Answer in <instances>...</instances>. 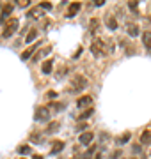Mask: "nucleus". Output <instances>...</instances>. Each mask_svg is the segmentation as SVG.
Segmentation results:
<instances>
[{"label":"nucleus","mask_w":151,"mask_h":159,"mask_svg":"<svg viewBox=\"0 0 151 159\" xmlns=\"http://www.w3.org/2000/svg\"><path fill=\"white\" fill-rule=\"evenodd\" d=\"M87 78L84 76V74H75L73 76V80H71V89L70 92L71 94H78V92H82L85 87H87Z\"/></svg>","instance_id":"obj_1"},{"label":"nucleus","mask_w":151,"mask_h":159,"mask_svg":"<svg viewBox=\"0 0 151 159\" xmlns=\"http://www.w3.org/2000/svg\"><path fill=\"white\" fill-rule=\"evenodd\" d=\"M16 30H18V20H16V18H11V20H7L6 27H4L2 37H4V39H9V37H11Z\"/></svg>","instance_id":"obj_2"},{"label":"nucleus","mask_w":151,"mask_h":159,"mask_svg":"<svg viewBox=\"0 0 151 159\" xmlns=\"http://www.w3.org/2000/svg\"><path fill=\"white\" fill-rule=\"evenodd\" d=\"M34 120H37V122H48L50 120V108H46V106L37 108L36 110V115H34Z\"/></svg>","instance_id":"obj_3"},{"label":"nucleus","mask_w":151,"mask_h":159,"mask_svg":"<svg viewBox=\"0 0 151 159\" xmlns=\"http://www.w3.org/2000/svg\"><path fill=\"white\" fill-rule=\"evenodd\" d=\"M91 51H93V55L94 57H100V55H103L105 53V44H103V41H94L93 44H91Z\"/></svg>","instance_id":"obj_4"},{"label":"nucleus","mask_w":151,"mask_h":159,"mask_svg":"<svg viewBox=\"0 0 151 159\" xmlns=\"http://www.w3.org/2000/svg\"><path fill=\"white\" fill-rule=\"evenodd\" d=\"M12 4H6L4 6V9H2V14H0V23H6L7 20H9V16L12 14Z\"/></svg>","instance_id":"obj_5"},{"label":"nucleus","mask_w":151,"mask_h":159,"mask_svg":"<svg viewBox=\"0 0 151 159\" xmlns=\"http://www.w3.org/2000/svg\"><path fill=\"white\" fill-rule=\"evenodd\" d=\"M91 102H93V97H91V96H84V97H78L76 106L84 110V108H87V106H91Z\"/></svg>","instance_id":"obj_6"},{"label":"nucleus","mask_w":151,"mask_h":159,"mask_svg":"<svg viewBox=\"0 0 151 159\" xmlns=\"http://www.w3.org/2000/svg\"><path fill=\"white\" fill-rule=\"evenodd\" d=\"M142 43H144L148 53H151V32L149 30H146L144 34H142Z\"/></svg>","instance_id":"obj_7"},{"label":"nucleus","mask_w":151,"mask_h":159,"mask_svg":"<svg viewBox=\"0 0 151 159\" xmlns=\"http://www.w3.org/2000/svg\"><path fill=\"white\" fill-rule=\"evenodd\" d=\"M80 2H73L70 6V9H68V18H73V16H76V12L80 11Z\"/></svg>","instance_id":"obj_8"},{"label":"nucleus","mask_w":151,"mask_h":159,"mask_svg":"<svg viewBox=\"0 0 151 159\" xmlns=\"http://www.w3.org/2000/svg\"><path fill=\"white\" fill-rule=\"evenodd\" d=\"M140 143H142V145H151V131L149 129L142 131V134H140Z\"/></svg>","instance_id":"obj_9"},{"label":"nucleus","mask_w":151,"mask_h":159,"mask_svg":"<svg viewBox=\"0 0 151 159\" xmlns=\"http://www.w3.org/2000/svg\"><path fill=\"white\" fill-rule=\"evenodd\" d=\"M93 140H94L93 133H82V134H80V143H82V145H89Z\"/></svg>","instance_id":"obj_10"},{"label":"nucleus","mask_w":151,"mask_h":159,"mask_svg":"<svg viewBox=\"0 0 151 159\" xmlns=\"http://www.w3.org/2000/svg\"><path fill=\"white\" fill-rule=\"evenodd\" d=\"M105 23H107V27L110 30H116L117 29V21H116V18L112 16V14H107V18H105Z\"/></svg>","instance_id":"obj_11"},{"label":"nucleus","mask_w":151,"mask_h":159,"mask_svg":"<svg viewBox=\"0 0 151 159\" xmlns=\"http://www.w3.org/2000/svg\"><path fill=\"white\" fill-rule=\"evenodd\" d=\"M52 67H53V60H52V58L45 60V62H43V66H41V69H43V74H50V73H52Z\"/></svg>","instance_id":"obj_12"},{"label":"nucleus","mask_w":151,"mask_h":159,"mask_svg":"<svg viewBox=\"0 0 151 159\" xmlns=\"http://www.w3.org/2000/svg\"><path fill=\"white\" fill-rule=\"evenodd\" d=\"M126 30H128V35H132V37H137V35H139V27L134 25V23H130L126 27Z\"/></svg>","instance_id":"obj_13"},{"label":"nucleus","mask_w":151,"mask_h":159,"mask_svg":"<svg viewBox=\"0 0 151 159\" xmlns=\"http://www.w3.org/2000/svg\"><path fill=\"white\" fill-rule=\"evenodd\" d=\"M64 150V142H55L52 147V154H59Z\"/></svg>","instance_id":"obj_14"},{"label":"nucleus","mask_w":151,"mask_h":159,"mask_svg":"<svg viewBox=\"0 0 151 159\" xmlns=\"http://www.w3.org/2000/svg\"><path fill=\"white\" fill-rule=\"evenodd\" d=\"M36 37H37V30H36V29H30V32L27 34V37H25V43L29 44V43H32Z\"/></svg>","instance_id":"obj_15"},{"label":"nucleus","mask_w":151,"mask_h":159,"mask_svg":"<svg viewBox=\"0 0 151 159\" xmlns=\"http://www.w3.org/2000/svg\"><path fill=\"white\" fill-rule=\"evenodd\" d=\"M98 27H100V21L96 20V18H93V20L89 21V30H91V34H94V32L98 30Z\"/></svg>","instance_id":"obj_16"},{"label":"nucleus","mask_w":151,"mask_h":159,"mask_svg":"<svg viewBox=\"0 0 151 159\" xmlns=\"http://www.w3.org/2000/svg\"><path fill=\"white\" fill-rule=\"evenodd\" d=\"M36 48H37V44H32V46L29 48V50H25L23 53H22V60H27V58H29L30 55H32V51H34Z\"/></svg>","instance_id":"obj_17"},{"label":"nucleus","mask_w":151,"mask_h":159,"mask_svg":"<svg viewBox=\"0 0 151 159\" xmlns=\"http://www.w3.org/2000/svg\"><path fill=\"white\" fill-rule=\"evenodd\" d=\"M93 113H94V110H93V108H87V110H84V113H82V115H78V119H80V120L89 119V117H91Z\"/></svg>","instance_id":"obj_18"},{"label":"nucleus","mask_w":151,"mask_h":159,"mask_svg":"<svg viewBox=\"0 0 151 159\" xmlns=\"http://www.w3.org/2000/svg\"><path fill=\"white\" fill-rule=\"evenodd\" d=\"M128 7H130V11L132 12H139V7H137V0H132V2H128Z\"/></svg>","instance_id":"obj_19"},{"label":"nucleus","mask_w":151,"mask_h":159,"mask_svg":"<svg viewBox=\"0 0 151 159\" xmlns=\"http://www.w3.org/2000/svg\"><path fill=\"white\" fill-rule=\"evenodd\" d=\"M59 129V122H52V124L48 125V129H46V133L48 134H52V133H55V131Z\"/></svg>","instance_id":"obj_20"},{"label":"nucleus","mask_w":151,"mask_h":159,"mask_svg":"<svg viewBox=\"0 0 151 159\" xmlns=\"http://www.w3.org/2000/svg\"><path fill=\"white\" fill-rule=\"evenodd\" d=\"M94 150H96V147H91V148L87 150V152H85L84 156H82L80 159H93V154H94Z\"/></svg>","instance_id":"obj_21"},{"label":"nucleus","mask_w":151,"mask_h":159,"mask_svg":"<svg viewBox=\"0 0 151 159\" xmlns=\"http://www.w3.org/2000/svg\"><path fill=\"white\" fill-rule=\"evenodd\" d=\"M50 50H52V48H50V46H48V48H45V50L41 51V53H36V57H34V60H36V62H37V60H39L41 57H43V55H46V53H50Z\"/></svg>","instance_id":"obj_22"},{"label":"nucleus","mask_w":151,"mask_h":159,"mask_svg":"<svg viewBox=\"0 0 151 159\" xmlns=\"http://www.w3.org/2000/svg\"><path fill=\"white\" fill-rule=\"evenodd\" d=\"M128 140H130V133H124V134H123V136L119 138V140H117V143H119V145H124V143H126Z\"/></svg>","instance_id":"obj_23"},{"label":"nucleus","mask_w":151,"mask_h":159,"mask_svg":"<svg viewBox=\"0 0 151 159\" xmlns=\"http://www.w3.org/2000/svg\"><path fill=\"white\" fill-rule=\"evenodd\" d=\"M18 152L20 154H30V147L29 145H22V147H18Z\"/></svg>","instance_id":"obj_24"},{"label":"nucleus","mask_w":151,"mask_h":159,"mask_svg":"<svg viewBox=\"0 0 151 159\" xmlns=\"http://www.w3.org/2000/svg\"><path fill=\"white\" fill-rule=\"evenodd\" d=\"M41 9V7H39ZM39 9H32V11H29V18H37V14H39Z\"/></svg>","instance_id":"obj_25"},{"label":"nucleus","mask_w":151,"mask_h":159,"mask_svg":"<svg viewBox=\"0 0 151 159\" xmlns=\"http://www.w3.org/2000/svg\"><path fill=\"white\" fill-rule=\"evenodd\" d=\"M41 7H43V9H46V11H50V9H52V4H50V2H43Z\"/></svg>","instance_id":"obj_26"},{"label":"nucleus","mask_w":151,"mask_h":159,"mask_svg":"<svg viewBox=\"0 0 151 159\" xmlns=\"http://www.w3.org/2000/svg\"><path fill=\"white\" fill-rule=\"evenodd\" d=\"M50 108H52V110H62L64 106H62V104H55V102H52V104H50Z\"/></svg>","instance_id":"obj_27"},{"label":"nucleus","mask_w":151,"mask_h":159,"mask_svg":"<svg viewBox=\"0 0 151 159\" xmlns=\"http://www.w3.org/2000/svg\"><path fill=\"white\" fill-rule=\"evenodd\" d=\"M103 4H105V0H94V6L96 7H101Z\"/></svg>","instance_id":"obj_28"},{"label":"nucleus","mask_w":151,"mask_h":159,"mask_svg":"<svg viewBox=\"0 0 151 159\" xmlns=\"http://www.w3.org/2000/svg\"><path fill=\"white\" fill-rule=\"evenodd\" d=\"M48 97H50V99H53V97H57V94H55V92H48Z\"/></svg>","instance_id":"obj_29"},{"label":"nucleus","mask_w":151,"mask_h":159,"mask_svg":"<svg viewBox=\"0 0 151 159\" xmlns=\"http://www.w3.org/2000/svg\"><path fill=\"white\" fill-rule=\"evenodd\" d=\"M32 159H43V157H41V156H34Z\"/></svg>","instance_id":"obj_30"},{"label":"nucleus","mask_w":151,"mask_h":159,"mask_svg":"<svg viewBox=\"0 0 151 159\" xmlns=\"http://www.w3.org/2000/svg\"><path fill=\"white\" fill-rule=\"evenodd\" d=\"M96 159H101V157H100V156H96Z\"/></svg>","instance_id":"obj_31"},{"label":"nucleus","mask_w":151,"mask_h":159,"mask_svg":"<svg viewBox=\"0 0 151 159\" xmlns=\"http://www.w3.org/2000/svg\"><path fill=\"white\" fill-rule=\"evenodd\" d=\"M73 159H80V157H78V156H76V157H73Z\"/></svg>","instance_id":"obj_32"},{"label":"nucleus","mask_w":151,"mask_h":159,"mask_svg":"<svg viewBox=\"0 0 151 159\" xmlns=\"http://www.w3.org/2000/svg\"><path fill=\"white\" fill-rule=\"evenodd\" d=\"M59 159H64V157H59Z\"/></svg>","instance_id":"obj_33"},{"label":"nucleus","mask_w":151,"mask_h":159,"mask_svg":"<svg viewBox=\"0 0 151 159\" xmlns=\"http://www.w3.org/2000/svg\"><path fill=\"white\" fill-rule=\"evenodd\" d=\"M22 159H25V157H22Z\"/></svg>","instance_id":"obj_34"}]
</instances>
